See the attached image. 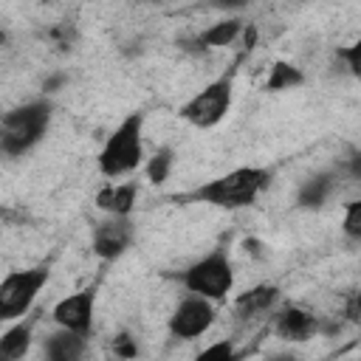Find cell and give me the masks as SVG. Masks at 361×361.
Segmentation results:
<instances>
[{"mask_svg": "<svg viewBox=\"0 0 361 361\" xmlns=\"http://www.w3.org/2000/svg\"><path fill=\"white\" fill-rule=\"evenodd\" d=\"M319 330V319L305 307H282L274 319V333L285 341H307Z\"/></svg>", "mask_w": 361, "mask_h": 361, "instance_id": "10", "label": "cell"}, {"mask_svg": "<svg viewBox=\"0 0 361 361\" xmlns=\"http://www.w3.org/2000/svg\"><path fill=\"white\" fill-rule=\"evenodd\" d=\"M214 316H217L214 302L189 293L175 305V310L166 322V330L175 341H195L203 333H209V327L214 324Z\"/></svg>", "mask_w": 361, "mask_h": 361, "instance_id": "7", "label": "cell"}, {"mask_svg": "<svg viewBox=\"0 0 361 361\" xmlns=\"http://www.w3.org/2000/svg\"><path fill=\"white\" fill-rule=\"evenodd\" d=\"M113 353H116L121 361H130V358L138 355V344H135V338H133L130 333H118V336L113 338Z\"/></svg>", "mask_w": 361, "mask_h": 361, "instance_id": "22", "label": "cell"}, {"mask_svg": "<svg viewBox=\"0 0 361 361\" xmlns=\"http://www.w3.org/2000/svg\"><path fill=\"white\" fill-rule=\"evenodd\" d=\"M336 186H338V175L336 172H316L299 186L296 206L299 209H322L327 203V197L336 192Z\"/></svg>", "mask_w": 361, "mask_h": 361, "instance_id": "15", "label": "cell"}, {"mask_svg": "<svg viewBox=\"0 0 361 361\" xmlns=\"http://www.w3.org/2000/svg\"><path fill=\"white\" fill-rule=\"evenodd\" d=\"M265 361H302L296 355H274V358H265Z\"/></svg>", "mask_w": 361, "mask_h": 361, "instance_id": "25", "label": "cell"}, {"mask_svg": "<svg viewBox=\"0 0 361 361\" xmlns=\"http://www.w3.org/2000/svg\"><path fill=\"white\" fill-rule=\"evenodd\" d=\"M338 56L344 59V68H347L355 79H361V37H355L350 45H344V48L338 51Z\"/></svg>", "mask_w": 361, "mask_h": 361, "instance_id": "21", "label": "cell"}, {"mask_svg": "<svg viewBox=\"0 0 361 361\" xmlns=\"http://www.w3.org/2000/svg\"><path fill=\"white\" fill-rule=\"evenodd\" d=\"M93 313H96V293L93 288L76 290L65 299H59L51 310V319L56 322V327L79 333V336H90L93 330Z\"/></svg>", "mask_w": 361, "mask_h": 361, "instance_id": "8", "label": "cell"}, {"mask_svg": "<svg viewBox=\"0 0 361 361\" xmlns=\"http://www.w3.org/2000/svg\"><path fill=\"white\" fill-rule=\"evenodd\" d=\"M96 206L107 214V217H130V212L135 209L138 200V186L135 180H124V183H104L96 192Z\"/></svg>", "mask_w": 361, "mask_h": 361, "instance_id": "11", "label": "cell"}, {"mask_svg": "<svg viewBox=\"0 0 361 361\" xmlns=\"http://www.w3.org/2000/svg\"><path fill=\"white\" fill-rule=\"evenodd\" d=\"M344 172H347L353 180H361V152H355V155L344 164Z\"/></svg>", "mask_w": 361, "mask_h": 361, "instance_id": "24", "label": "cell"}, {"mask_svg": "<svg viewBox=\"0 0 361 361\" xmlns=\"http://www.w3.org/2000/svg\"><path fill=\"white\" fill-rule=\"evenodd\" d=\"M195 361H240V353L231 338H220V341H212L209 347H203L195 355Z\"/></svg>", "mask_w": 361, "mask_h": 361, "instance_id": "19", "label": "cell"}, {"mask_svg": "<svg viewBox=\"0 0 361 361\" xmlns=\"http://www.w3.org/2000/svg\"><path fill=\"white\" fill-rule=\"evenodd\" d=\"M54 118V102L51 99H31L3 116L0 124V149L8 158H20L31 152L51 127Z\"/></svg>", "mask_w": 361, "mask_h": 361, "instance_id": "2", "label": "cell"}, {"mask_svg": "<svg viewBox=\"0 0 361 361\" xmlns=\"http://www.w3.org/2000/svg\"><path fill=\"white\" fill-rule=\"evenodd\" d=\"M85 353H87V336L62 327L42 341V361H82Z\"/></svg>", "mask_w": 361, "mask_h": 361, "instance_id": "13", "label": "cell"}, {"mask_svg": "<svg viewBox=\"0 0 361 361\" xmlns=\"http://www.w3.org/2000/svg\"><path fill=\"white\" fill-rule=\"evenodd\" d=\"M276 299H279V288L276 285H268V282L254 285V288L237 293V299H234V316L237 319H254V316L271 310V305Z\"/></svg>", "mask_w": 361, "mask_h": 361, "instance_id": "14", "label": "cell"}, {"mask_svg": "<svg viewBox=\"0 0 361 361\" xmlns=\"http://www.w3.org/2000/svg\"><path fill=\"white\" fill-rule=\"evenodd\" d=\"M180 285L195 296L223 302L234 288V265L226 248H214L206 257L195 259L186 271H180Z\"/></svg>", "mask_w": 361, "mask_h": 361, "instance_id": "4", "label": "cell"}, {"mask_svg": "<svg viewBox=\"0 0 361 361\" xmlns=\"http://www.w3.org/2000/svg\"><path fill=\"white\" fill-rule=\"evenodd\" d=\"M243 20H237V17H228V20H220V23H214V25H209L206 31H200L197 34V45L200 48H226V45H231L240 34H243Z\"/></svg>", "mask_w": 361, "mask_h": 361, "instance_id": "16", "label": "cell"}, {"mask_svg": "<svg viewBox=\"0 0 361 361\" xmlns=\"http://www.w3.org/2000/svg\"><path fill=\"white\" fill-rule=\"evenodd\" d=\"M344 313H347V319H350V322H355V319L361 316V290H355V293L350 296V302H347V310H344Z\"/></svg>", "mask_w": 361, "mask_h": 361, "instance_id": "23", "label": "cell"}, {"mask_svg": "<svg viewBox=\"0 0 361 361\" xmlns=\"http://www.w3.org/2000/svg\"><path fill=\"white\" fill-rule=\"evenodd\" d=\"M231 99H234V73H223L214 82H209L203 90H197L189 102H183L178 113L192 127L212 130L231 110Z\"/></svg>", "mask_w": 361, "mask_h": 361, "instance_id": "6", "label": "cell"}, {"mask_svg": "<svg viewBox=\"0 0 361 361\" xmlns=\"http://www.w3.org/2000/svg\"><path fill=\"white\" fill-rule=\"evenodd\" d=\"M48 279H51L48 265H34V268L6 274L3 282H0V319L3 322H17V319L28 316L39 290L48 285Z\"/></svg>", "mask_w": 361, "mask_h": 361, "instance_id": "5", "label": "cell"}, {"mask_svg": "<svg viewBox=\"0 0 361 361\" xmlns=\"http://www.w3.org/2000/svg\"><path fill=\"white\" fill-rule=\"evenodd\" d=\"M305 85V73L299 68H293L290 62H274L271 65V73H268V82H265V90H290V87H299Z\"/></svg>", "mask_w": 361, "mask_h": 361, "instance_id": "17", "label": "cell"}, {"mask_svg": "<svg viewBox=\"0 0 361 361\" xmlns=\"http://www.w3.org/2000/svg\"><path fill=\"white\" fill-rule=\"evenodd\" d=\"M274 172L268 166H237L226 175H217L183 195H175V200H186V203H206L214 209H226V212H237V209H248L257 203V197L271 186Z\"/></svg>", "mask_w": 361, "mask_h": 361, "instance_id": "1", "label": "cell"}, {"mask_svg": "<svg viewBox=\"0 0 361 361\" xmlns=\"http://www.w3.org/2000/svg\"><path fill=\"white\" fill-rule=\"evenodd\" d=\"M133 237H135V226H133L130 217H104L93 228L90 248L99 259L113 262L133 245Z\"/></svg>", "mask_w": 361, "mask_h": 361, "instance_id": "9", "label": "cell"}, {"mask_svg": "<svg viewBox=\"0 0 361 361\" xmlns=\"http://www.w3.org/2000/svg\"><path fill=\"white\" fill-rule=\"evenodd\" d=\"M341 231H344L347 240H361V197H355V200H350L344 206Z\"/></svg>", "mask_w": 361, "mask_h": 361, "instance_id": "20", "label": "cell"}, {"mask_svg": "<svg viewBox=\"0 0 361 361\" xmlns=\"http://www.w3.org/2000/svg\"><path fill=\"white\" fill-rule=\"evenodd\" d=\"M34 327H37V316H23L14 324H8L0 336V361L25 358V353L31 350V341H34Z\"/></svg>", "mask_w": 361, "mask_h": 361, "instance_id": "12", "label": "cell"}, {"mask_svg": "<svg viewBox=\"0 0 361 361\" xmlns=\"http://www.w3.org/2000/svg\"><path fill=\"white\" fill-rule=\"evenodd\" d=\"M172 166H175V149L172 147H158L152 152V158L147 161V180L155 183V186L164 183L169 178Z\"/></svg>", "mask_w": 361, "mask_h": 361, "instance_id": "18", "label": "cell"}, {"mask_svg": "<svg viewBox=\"0 0 361 361\" xmlns=\"http://www.w3.org/2000/svg\"><path fill=\"white\" fill-rule=\"evenodd\" d=\"M144 164V113L124 116L104 138L96 166L104 178H124Z\"/></svg>", "mask_w": 361, "mask_h": 361, "instance_id": "3", "label": "cell"}]
</instances>
